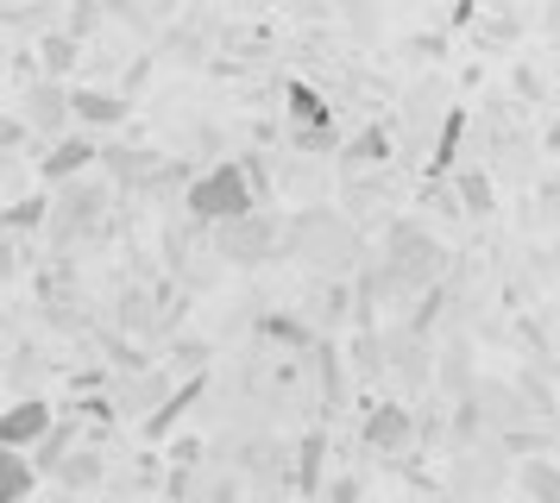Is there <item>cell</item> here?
<instances>
[{
    "instance_id": "1f68e13d",
    "label": "cell",
    "mask_w": 560,
    "mask_h": 503,
    "mask_svg": "<svg viewBox=\"0 0 560 503\" xmlns=\"http://www.w3.org/2000/svg\"><path fill=\"white\" fill-rule=\"evenodd\" d=\"M202 434H171V459H177V466H202Z\"/></svg>"
},
{
    "instance_id": "836d02e7",
    "label": "cell",
    "mask_w": 560,
    "mask_h": 503,
    "mask_svg": "<svg viewBox=\"0 0 560 503\" xmlns=\"http://www.w3.org/2000/svg\"><path fill=\"white\" fill-rule=\"evenodd\" d=\"M548 157H560V114L548 120Z\"/></svg>"
},
{
    "instance_id": "7c38bea8",
    "label": "cell",
    "mask_w": 560,
    "mask_h": 503,
    "mask_svg": "<svg viewBox=\"0 0 560 503\" xmlns=\"http://www.w3.org/2000/svg\"><path fill=\"white\" fill-rule=\"evenodd\" d=\"M51 484L63 491V498L102 491V484H107V459H102V447H95V441H82V447H77V453H70V459H63V466L51 472Z\"/></svg>"
},
{
    "instance_id": "44dd1931",
    "label": "cell",
    "mask_w": 560,
    "mask_h": 503,
    "mask_svg": "<svg viewBox=\"0 0 560 503\" xmlns=\"http://www.w3.org/2000/svg\"><path fill=\"white\" fill-rule=\"evenodd\" d=\"M82 441H89V422H77V416H57L51 434H45V441L32 447V459H38V466H45V478H51L57 466H63V459H70V453L82 447Z\"/></svg>"
},
{
    "instance_id": "6da1fadb",
    "label": "cell",
    "mask_w": 560,
    "mask_h": 503,
    "mask_svg": "<svg viewBox=\"0 0 560 503\" xmlns=\"http://www.w3.org/2000/svg\"><path fill=\"white\" fill-rule=\"evenodd\" d=\"M283 258H303L315 271L347 277L359 265V233L347 226V214H334L328 201H315V208L283 221Z\"/></svg>"
},
{
    "instance_id": "5b68a950",
    "label": "cell",
    "mask_w": 560,
    "mask_h": 503,
    "mask_svg": "<svg viewBox=\"0 0 560 503\" xmlns=\"http://www.w3.org/2000/svg\"><path fill=\"white\" fill-rule=\"evenodd\" d=\"M359 441L378 453V459H409L416 453V441H422V422H416V409L409 402H372L365 409V422H359Z\"/></svg>"
},
{
    "instance_id": "ffe728a7",
    "label": "cell",
    "mask_w": 560,
    "mask_h": 503,
    "mask_svg": "<svg viewBox=\"0 0 560 503\" xmlns=\"http://www.w3.org/2000/svg\"><path fill=\"white\" fill-rule=\"evenodd\" d=\"M516 491L535 503H560V453H523L516 466Z\"/></svg>"
},
{
    "instance_id": "277c9868",
    "label": "cell",
    "mask_w": 560,
    "mask_h": 503,
    "mask_svg": "<svg viewBox=\"0 0 560 503\" xmlns=\"http://www.w3.org/2000/svg\"><path fill=\"white\" fill-rule=\"evenodd\" d=\"M107 196H114V183H95V176H70V183H57V214L45 226V239L51 246H77V239H95L107 221Z\"/></svg>"
},
{
    "instance_id": "d6a6232c",
    "label": "cell",
    "mask_w": 560,
    "mask_h": 503,
    "mask_svg": "<svg viewBox=\"0 0 560 503\" xmlns=\"http://www.w3.org/2000/svg\"><path fill=\"white\" fill-rule=\"evenodd\" d=\"M516 89H523L529 101H541V82H535V70H516Z\"/></svg>"
},
{
    "instance_id": "4dcf8cb0",
    "label": "cell",
    "mask_w": 560,
    "mask_h": 503,
    "mask_svg": "<svg viewBox=\"0 0 560 503\" xmlns=\"http://www.w3.org/2000/svg\"><path fill=\"white\" fill-rule=\"evenodd\" d=\"M322 498H328V503H359V498H365V478L340 472V478H328V484H322Z\"/></svg>"
},
{
    "instance_id": "e0dca14e",
    "label": "cell",
    "mask_w": 560,
    "mask_h": 503,
    "mask_svg": "<svg viewBox=\"0 0 560 503\" xmlns=\"http://www.w3.org/2000/svg\"><path fill=\"white\" fill-rule=\"evenodd\" d=\"M308 359H315V384H322V409H328V416H340V409H347V365H340V340H328V334H322Z\"/></svg>"
},
{
    "instance_id": "ac0fdd59",
    "label": "cell",
    "mask_w": 560,
    "mask_h": 503,
    "mask_svg": "<svg viewBox=\"0 0 560 503\" xmlns=\"http://www.w3.org/2000/svg\"><path fill=\"white\" fill-rule=\"evenodd\" d=\"M283 120H290V132H303V126H334V107L315 82H283Z\"/></svg>"
},
{
    "instance_id": "7a4b0ae2",
    "label": "cell",
    "mask_w": 560,
    "mask_h": 503,
    "mask_svg": "<svg viewBox=\"0 0 560 503\" xmlns=\"http://www.w3.org/2000/svg\"><path fill=\"white\" fill-rule=\"evenodd\" d=\"M208 246H214V258L233 265V271H258V265L283 258V214L246 208V214H233V221H214L208 226Z\"/></svg>"
},
{
    "instance_id": "d6986e66",
    "label": "cell",
    "mask_w": 560,
    "mask_h": 503,
    "mask_svg": "<svg viewBox=\"0 0 560 503\" xmlns=\"http://www.w3.org/2000/svg\"><path fill=\"white\" fill-rule=\"evenodd\" d=\"M102 171H107L114 189H145L152 171H158V157H152V151H139V145H107L102 151Z\"/></svg>"
},
{
    "instance_id": "8992f818",
    "label": "cell",
    "mask_w": 560,
    "mask_h": 503,
    "mask_svg": "<svg viewBox=\"0 0 560 503\" xmlns=\"http://www.w3.org/2000/svg\"><path fill=\"white\" fill-rule=\"evenodd\" d=\"M13 107L32 120V132H38L45 145L77 126V101H70V89H63V75H32V89L13 101Z\"/></svg>"
},
{
    "instance_id": "4316f807",
    "label": "cell",
    "mask_w": 560,
    "mask_h": 503,
    "mask_svg": "<svg viewBox=\"0 0 560 503\" xmlns=\"http://www.w3.org/2000/svg\"><path fill=\"white\" fill-rule=\"evenodd\" d=\"M441 308H447V283H434V290H422V296H416V308H409V327H416V334H434Z\"/></svg>"
},
{
    "instance_id": "484cf974",
    "label": "cell",
    "mask_w": 560,
    "mask_h": 503,
    "mask_svg": "<svg viewBox=\"0 0 560 503\" xmlns=\"http://www.w3.org/2000/svg\"><path fill=\"white\" fill-rule=\"evenodd\" d=\"M441 390H447V397H466V390H472V384H479V377H472V347H466V340H447V347H441Z\"/></svg>"
},
{
    "instance_id": "5bb4252c",
    "label": "cell",
    "mask_w": 560,
    "mask_h": 503,
    "mask_svg": "<svg viewBox=\"0 0 560 503\" xmlns=\"http://www.w3.org/2000/svg\"><path fill=\"white\" fill-rule=\"evenodd\" d=\"M328 484V428H303L296 434V498H322Z\"/></svg>"
},
{
    "instance_id": "f546056e",
    "label": "cell",
    "mask_w": 560,
    "mask_h": 503,
    "mask_svg": "<svg viewBox=\"0 0 560 503\" xmlns=\"http://www.w3.org/2000/svg\"><path fill=\"white\" fill-rule=\"evenodd\" d=\"M102 20H107V0H70V32L77 38H89Z\"/></svg>"
},
{
    "instance_id": "603a6c76",
    "label": "cell",
    "mask_w": 560,
    "mask_h": 503,
    "mask_svg": "<svg viewBox=\"0 0 560 503\" xmlns=\"http://www.w3.org/2000/svg\"><path fill=\"white\" fill-rule=\"evenodd\" d=\"M51 214H57V196H51V183H45V189H32V196L7 201V233H45Z\"/></svg>"
},
{
    "instance_id": "f1b7e54d",
    "label": "cell",
    "mask_w": 560,
    "mask_h": 503,
    "mask_svg": "<svg viewBox=\"0 0 560 503\" xmlns=\"http://www.w3.org/2000/svg\"><path fill=\"white\" fill-rule=\"evenodd\" d=\"M278 459H283V453L271 447V441H246V447H240V472L265 478V472H278Z\"/></svg>"
},
{
    "instance_id": "9a60e30c",
    "label": "cell",
    "mask_w": 560,
    "mask_h": 503,
    "mask_svg": "<svg viewBox=\"0 0 560 503\" xmlns=\"http://www.w3.org/2000/svg\"><path fill=\"white\" fill-rule=\"evenodd\" d=\"M45 484V466L32 459V447H0V503H26Z\"/></svg>"
},
{
    "instance_id": "d4e9b609",
    "label": "cell",
    "mask_w": 560,
    "mask_h": 503,
    "mask_svg": "<svg viewBox=\"0 0 560 503\" xmlns=\"http://www.w3.org/2000/svg\"><path fill=\"white\" fill-rule=\"evenodd\" d=\"M77 63H82V38L70 32V25L38 38V75H70Z\"/></svg>"
},
{
    "instance_id": "4fadbf2b",
    "label": "cell",
    "mask_w": 560,
    "mask_h": 503,
    "mask_svg": "<svg viewBox=\"0 0 560 503\" xmlns=\"http://www.w3.org/2000/svg\"><path fill=\"white\" fill-rule=\"evenodd\" d=\"M253 334L265 340V347H283V352H315V321H303V315H290V308H265L253 321Z\"/></svg>"
},
{
    "instance_id": "30bf717a",
    "label": "cell",
    "mask_w": 560,
    "mask_h": 503,
    "mask_svg": "<svg viewBox=\"0 0 560 503\" xmlns=\"http://www.w3.org/2000/svg\"><path fill=\"white\" fill-rule=\"evenodd\" d=\"M70 101H77V126H89V132H114V126L132 120V101L127 89H70Z\"/></svg>"
},
{
    "instance_id": "9c48e42d",
    "label": "cell",
    "mask_w": 560,
    "mask_h": 503,
    "mask_svg": "<svg viewBox=\"0 0 560 503\" xmlns=\"http://www.w3.org/2000/svg\"><path fill=\"white\" fill-rule=\"evenodd\" d=\"M384 359H390V372L404 377V390H422L441 372V359H429V334H416L409 321L397 334H384Z\"/></svg>"
},
{
    "instance_id": "cb8c5ba5",
    "label": "cell",
    "mask_w": 560,
    "mask_h": 503,
    "mask_svg": "<svg viewBox=\"0 0 560 503\" xmlns=\"http://www.w3.org/2000/svg\"><path fill=\"white\" fill-rule=\"evenodd\" d=\"M454 189H459V201H466V214H472V221L498 214V183H491V171H485V164H459Z\"/></svg>"
},
{
    "instance_id": "7402d4cb",
    "label": "cell",
    "mask_w": 560,
    "mask_h": 503,
    "mask_svg": "<svg viewBox=\"0 0 560 503\" xmlns=\"http://www.w3.org/2000/svg\"><path fill=\"white\" fill-rule=\"evenodd\" d=\"M459 145H466V107H447V120L434 126V151H429V176H454L459 171Z\"/></svg>"
},
{
    "instance_id": "2e32d148",
    "label": "cell",
    "mask_w": 560,
    "mask_h": 503,
    "mask_svg": "<svg viewBox=\"0 0 560 503\" xmlns=\"http://www.w3.org/2000/svg\"><path fill=\"white\" fill-rule=\"evenodd\" d=\"M397 157V132L384 120H372V126H359L353 139H347V151H340V164L347 171H372V164H390Z\"/></svg>"
},
{
    "instance_id": "8fae6325",
    "label": "cell",
    "mask_w": 560,
    "mask_h": 503,
    "mask_svg": "<svg viewBox=\"0 0 560 503\" xmlns=\"http://www.w3.org/2000/svg\"><path fill=\"white\" fill-rule=\"evenodd\" d=\"M202 397H208V377H202V372L183 377L177 390H171V397L158 402L152 416H145V441H171V434H177V422H183V416H189V409H196Z\"/></svg>"
},
{
    "instance_id": "ba28073f",
    "label": "cell",
    "mask_w": 560,
    "mask_h": 503,
    "mask_svg": "<svg viewBox=\"0 0 560 503\" xmlns=\"http://www.w3.org/2000/svg\"><path fill=\"white\" fill-rule=\"evenodd\" d=\"M57 422V402L51 397H13L0 409V447H38Z\"/></svg>"
},
{
    "instance_id": "e575fe53",
    "label": "cell",
    "mask_w": 560,
    "mask_h": 503,
    "mask_svg": "<svg viewBox=\"0 0 560 503\" xmlns=\"http://www.w3.org/2000/svg\"><path fill=\"white\" fill-rule=\"evenodd\" d=\"M555 352H560V327H555Z\"/></svg>"
},
{
    "instance_id": "d590c367",
    "label": "cell",
    "mask_w": 560,
    "mask_h": 503,
    "mask_svg": "<svg viewBox=\"0 0 560 503\" xmlns=\"http://www.w3.org/2000/svg\"><path fill=\"white\" fill-rule=\"evenodd\" d=\"M555 447H560V441H555Z\"/></svg>"
},
{
    "instance_id": "3957f363",
    "label": "cell",
    "mask_w": 560,
    "mask_h": 503,
    "mask_svg": "<svg viewBox=\"0 0 560 503\" xmlns=\"http://www.w3.org/2000/svg\"><path fill=\"white\" fill-rule=\"evenodd\" d=\"M246 208H265V196H258V183H253L246 164H214V171H202L183 189V214L196 226L233 221V214H246Z\"/></svg>"
},
{
    "instance_id": "52a82bcc",
    "label": "cell",
    "mask_w": 560,
    "mask_h": 503,
    "mask_svg": "<svg viewBox=\"0 0 560 503\" xmlns=\"http://www.w3.org/2000/svg\"><path fill=\"white\" fill-rule=\"evenodd\" d=\"M102 132H63V139H51V145H38V183H70V176H89L95 164H102Z\"/></svg>"
},
{
    "instance_id": "83f0119b",
    "label": "cell",
    "mask_w": 560,
    "mask_h": 503,
    "mask_svg": "<svg viewBox=\"0 0 560 503\" xmlns=\"http://www.w3.org/2000/svg\"><path fill=\"white\" fill-rule=\"evenodd\" d=\"M208 484H202V472H196V466H177V459H171V472H164V498H202Z\"/></svg>"
}]
</instances>
